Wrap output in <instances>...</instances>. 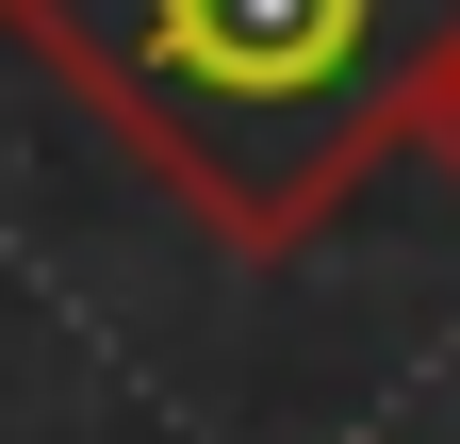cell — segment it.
Here are the masks:
<instances>
[{
	"mask_svg": "<svg viewBox=\"0 0 460 444\" xmlns=\"http://www.w3.org/2000/svg\"><path fill=\"white\" fill-rule=\"evenodd\" d=\"M411 148H428L444 182H460V49H444V67H428V116H411Z\"/></svg>",
	"mask_w": 460,
	"mask_h": 444,
	"instance_id": "2",
	"label": "cell"
},
{
	"mask_svg": "<svg viewBox=\"0 0 460 444\" xmlns=\"http://www.w3.org/2000/svg\"><path fill=\"white\" fill-rule=\"evenodd\" d=\"M0 33L230 263H279L411 148L460 0H0Z\"/></svg>",
	"mask_w": 460,
	"mask_h": 444,
	"instance_id": "1",
	"label": "cell"
}]
</instances>
